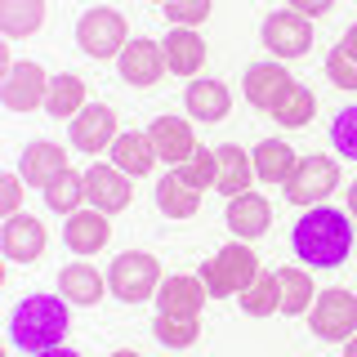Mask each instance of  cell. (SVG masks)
<instances>
[{
  "mask_svg": "<svg viewBox=\"0 0 357 357\" xmlns=\"http://www.w3.org/2000/svg\"><path fill=\"white\" fill-rule=\"evenodd\" d=\"M290 245L308 268H340L353 250V219L331 206H308L290 232Z\"/></svg>",
  "mask_w": 357,
  "mask_h": 357,
  "instance_id": "6da1fadb",
  "label": "cell"
},
{
  "mask_svg": "<svg viewBox=\"0 0 357 357\" xmlns=\"http://www.w3.org/2000/svg\"><path fill=\"white\" fill-rule=\"evenodd\" d=\"M63 335H67V304L54 295H27L9 312V340L31 357L59 349Z\"/></svg>",
  "mask_w": 357,
  "mask_h": 357,
  "instance_id": "7a4b0ae2",
  "label": "cell"
},
{
  "mask_svg": "<svg viewBox=\"0 0 357 357\" xmlns=\"http://www.w3.org/2000/svg\"><path fill=\"white\" fill-rule=\"evenodd\" d=\"M201 282H206V290L215 299H228V295H241V290L255 286V277H259V259H255V250L245 241H232L223 245V250H215V259L201 264Z\"/></svg>",
  "mask_w": 357,
  "mask_h": 357,
  "instance_id": "3957f363",
  "label": "cell"
},
{
  "mask_svg": "<svg viewBox=\"0 0 357 357\" xmlns=\"http://www.w3.org/2000/svg\"><path fill=\"white\" fill-rule=\"evenodd\" d=\"M161 286V264L156 255L148 250H126L112 259V273H107V290L121 299V304H143V299L156 295Z\"/></svg>",
  "mask_w": 357,
  "mask_h": 357,
  "instance_id": "277c9868",
  "label": "cell"
},
{
  "mask_svg": "<svg viewBox=\"0 0 357 357\" xmlns=\"http://www.w3.org/2000/svg\"><path fill=\"white\" fill-rule=\"evenodd\" d=\"M312 335L326 344H349L357 335V295L353 290H321L312 299Z\"/></svg>",
  "mask_w": 357,
  "mask_h": 357,
  "instance_id": "5b68a950",
  "label": "cell"
},
{
  "mask_svg": "<svg viewBox=\"0 0 357 357\" xmlns=\"http://www.w3.org/2000/svg\"><path fill=\"white\" fill-rule=\"evenodd\" d=\"M76 45L89 59H121V50L130 45V27L116 9H89L76 22Z\"/></svg>",
  "mask_w": 357,
  "mask_h": 357,
  "instance_id": "8992f818",
  "label": "cell"
},
{
  "mask_svg": "<svg viewBox=\"0 0 357 357\" xmlns=\"http://www.w3.org/2000/svg\"><path fill=\"white\" fill-rule=\"evenodd\" d=\"M340 188V165L331 156H304L295 174L286 178V201L290 206H321Z\"/></svg>",
  "mask_w": 357,
  "mask_h": 357,
  "instance_id": "52a82bcc",
  "label": "cell"
},
{
  "mask_svg": "<svg viewBox=\"0 0 357 357\" xmlns=\"http://www.w3.org/2000/svg\"><path fill=\"white\" fill-rule=\"evenodd\" d=\"M0 98H5L9 112H36L50 98V76H45L40 63H9L5 81H0Z\"/></svg>",
  "mask_w": 357,
  "mask_h": 357,
  "instance_id": "ba28073f",
  "label": "cell"
},
{
  "mask_svg": "<svg viewBox=\"0 0 357 357\" xmlns=\"http://www.w3.org/2000/svg\"><path fill=\"white\" fill-rule=\"evenodd\" d=\"M264 45L277 54V59H304L312 50V27L304 14L295 9H277V14L264 18Z\"/></svg>",
  "mask_w": 357,
  "mask_h": 357,
  "instance_id": "9c48e42d",
  "label": "cell"
},
{
  "mask_svg": "<svg viewBox=\"0 0 357 357\" xmlns=\"http://www.w3.org/2000/svg\"><path fill=\"white\" fill-rule=\"evenodd\" d=\"M116 63H121L126 85H134V89H152L165 72H170V67H165V50L156 40H143V36H134L126 50H121Z\"/></svg>",
  "mask_w": 357,
  "mask_h": 357,
  "instance_id": "30bf717a",
  "label": "cell"
},
{
  "mask_svg": "<svg viewBox=\"0 0 357 357\" xmlns=\"http://www.w3.org/2000/svg\"><path fill=\"white\" fill-rule=\"evenodd\" d=\"M121 130H116V112L107 103H85L81 112L72 116V148L81 152H103L107 143H116Z\"/></svg>",
  "mask_w": 357,
  "mask_h": 357,
  "instance_id": "8fae6325",
  "label": "cell"
},
{
  "mask_svg": "<svg viewBox=\"0 0 357 357\" xmlns=\"http://www.w3.org/2000/svg\"><path fill=\"white\" fill-rule=\"evenodd\" d=\"M130 178L116 170V165H89L85 170V201L89 210H103V215H116V210L130 206Z\"/></svg>",
  "mask_w": 357,
  "mask_h": 357,
  "instance_id": "7c38bea8",
  "label": "cell"
},
{
  "mask_svg": "<svg viewBox=\"0 0 357 357\" xmlns=\"http://www.w3.org/2000/svg\"><path fill=\"white\" fill-rule=\"evenodd\" d=\"M63 241H67V250H76V255H98V250H107V241H112V219L103 210H76V215H67Z\"/></svg>",
  "mask_w": 357,
  "mask_h": 357,
  "instance_id": "4fadbf2b",
  "label": "cell"
},
{
  "mask_svg": "<svg viewBox=\"0 0 357 357\" xmlns=\"http://www.w3.org/2000/svg\"><path fill=\"white\" fill-rule=\"evenodd\" d=\"M148 139H152L156 156H161V161H170V165H183L188 156L201 148L192 126H188V121H178V116H156L152 130H148Z\"/></svg>",
  "mask_w": 357,
  "mask_h": 357,
  "instance_id": "5bb4252c",
  "label": "cell"
},
{
  "mask_svg": "<svg viewBox=\"0 0 357 357\" xmlns=\"http://www.w3.org/2000/svg\"><path fill=\"white\" fill-rule=\"evenodd\" d=\"M45 241H50V232H45L40 219L9 215V223H5V255L14 264H36L40 255H45Z\"/></svg>",
  "mask_w": 357,
  "mask_h": 357,
  "instance_id": "9a60e30c",
  "label": "cell"
},
{
  "mask_svg": "<svg viewBox=\"0 0 357 357\" xmlns=\"http://www.w3.org/2000/svg\"><path fill=\"white\" fill-rule=\"evenodd\" d=\"M290 85H295V81H290V72L282 63H250V67H245V98H250V107L273 112L277 98H282Z\"/></svg>",
  "mask_w": 357,
  "mask_h": 357,
  "instance_id": "2e32d148",
  "label": "cell"
},
{
  "mask_svg": "<svg viewBox=\"0 0 357 357\" xmlns=\"http://www.w3.org/2000/svg\"><path fill=\"white\" fill-rule=\"evenodd\" d=\"M268 223H273V206L259 197V192H241L228 201V228L237 241H255L268 232Z\"/></svg>",
  "mask_w": 357,
  "mask_h": 357,
  "instance_id": "e0dca14e",
  "label": "cell"
},
{
  "mask_svg": "<svg viewBox=\"0 0 357 357\" xmlns=\"http://www.w3.org/2000/svg\"><path fill=\"white\" fill-rule=\"evenodd\" d=\"M206 282L201 277H165L161 286H156V308L161 312H178V317H197L201 304H206Z\"/></svg>",
  "mask_w": 357,
  "mask_h": 357,
  "instance_id": "ac0fdd59",
  "label": "cell"
},
{
  "mask_svg": "<svg viewBox=\"0 0 357 357\" xmlns=\"http://www.w3.org/2000/svg\"><path fill=\"white\" fill-rule=\"evenodd\" d=\"M67 170V152L59 148V143H45V139H36V143H27L22 148V161H18V174L27 178V183H40V188H50L54 178H59Z\"/></svg>",
  "mask_w": 357,
  "mask_h": 357,
  "instance_id": "d6986e66",
  "label": "cell"
},
{
  "mask_svg": "<svg viewBox=\"0 0 357 357\" xmlns=\"http://www.w3.org/2000/svg\"><path fill=\"white\" fill-rule=\"evenodd\" d=\"M161 50H165V67L178 76H192L206 67V40L197 36L192 27H170V36L161 40Z\"/></svg>",
  "mask_w": 357,
  "mask_h": 357,
  "instance_id": "ffe728a7",
  "label": "cell"
},
{
  "mask_svg": "<svg viewBox=\"0 0 357 357\" xmlns=\"http://www.w3.org/2000/svg\"><path fill=\"white\" fill-rule=\"evenodd\" d=\"M156 161H161V156H156L152 139L143 130H126L116 143H112V165H116L121 174H134V178H139V174H148Z\"/></svg>",
  "mask_w": 357,
  "mask_h": 357,
  "instance_id": "44dd1931",
  "label": "cell"
},
{
  "mask_svg": "<svg viewBox=\"0 0 357 357\" xmlns=\"http://www.w3.org/2000/svg\"><path fill=\"white\" fill-rule=\"evenodd\" d=\"M250 165H255V178H264V183H286V178L295 174L299 156H295V148H290V143L264 139V143H255Z\"/></svg>",
  "mask_w": 357,
  "mask_h": 357,
  "instance_id": "7402d4cb",
  "label": "cell"
},
{
  "mask_svg": "<svg viewBox=\"0 0 357 357\" xmlns=\"http://www.w3.org/2000/svg\"><path fill=\"white\" fill-rule=\"evenodd\" d=\"M215 170H219V178H215V188L223 197H241V192H250V156H245L241 148H232V143H223V148H215Z\"/></svg>",
  "mask_w": 357,
  "mask_h": 357,
  "instance_id": "603a6c76",
  "label": "cell"
},
{
  "mask_svg": "<svg viewBox=\"0 0 357 357\" xmlns=\"http://www.w3.org/2000/svg\"><path fill=\"white\" fill-rule=\"evenodd\" d=\"M156 206H161V215H170V219H192L201 210V192L192 183H183L178 170H170L161 183H156Z\"/></svg>",
  "mask_w": 357,
  "mask_h": 357,
  "instance_id": "cb8c5ba5",
  "label": "cell"
},
{
  "mask_svg": "<svg viewBox=\"0 0 357 357\" xmlns=\"http://www.w3.org/2000/svg\"><path fill=\"white\" fill-rule=\"evenodd\" d=\"M183 103H188V112H192L197 121H223L228 107H232V94H228L223 81H192Z\"/></svg>",
  "mask_w": 357,
  "mask_h": 357,
  "instance_id": "d4e9b609",
  "label": "cell"
},
{
  "mask_svg": "<svg viewBox=\"0 0 357 357\" xmlns=\"http://www.w3.org/2000/svg\"><path fill=\"white\" fill-rule=\"evenodd\" d=\"M59 286H63V299L67 304H81V308H89V304H98L103 299V277L94 273L89 264H67L63 273H59Z\"/></svg>",
  "mask_w": 357,
  "mask_h": 357,
  "instance_id": "484cf974",
  "label": "cell"
},
{
  "mask_svg": "<svg viewBox=\"0 0 357 357\" xmlns=\"http://www.w3.org/2000/svg\"><path fill=\"white\" fill-rule=\"evenodd\" d=\"M45 22V0H0V31L5 36H31Z\"/></svg>",
  "mask_w": 357,
  "mask_h": 357,
  "instance_id": "4316f807",
  "label": "cell"
},
{
  "mask_svg": "<svg viewBox=\"0 0 357 357\" xmlns=\"http://www.w3.org/2000/svg\"><path fill=\"white\" fill-rule=\"evenodd\" d=\"M81 107H85V81H81V76H72V72L54 76V81H50V98H45V112L59 116V121H72Z\"/></svg>",
  "mask_w": 357,
  "mask_h": 357,
  "instance_id": "83f0119b",
  "label": "cell"
},
{
  "mask_svg": "<svg viewBox=\"0 0 357 357\" xmlns=\"http://www.w3.org/2000/svg\"><path fill=\"white\" fill-rule=\"evenodd\" d=\"M312 112H317V98H312V89L290 85L286 94L277 98V107L268 112V116H273L277 126H286V130H299V126H308V121H312Z\"/></svg>",
  "mask_w": 357,
  "mask_h": 357,
  "instance_id": "f1b7e54d",
  "label": "cell"
},
{
  "mask_svg": "<svg viewBox=\"0 0 357 357\" xmlns=\"http://www.w3.org/2000/svg\"><path fill=\"white\" fill-rule=\"evenodd\" d=\"M241 312L245 317H273L277 308H282V282H277V273H259L255 277L250 290H241Z\"/></svg>",
  "mask_w": 357,
  "mask_h": 357,
  "instance_id": "f546056e",
  "label": "cell"
},
{
  "mask_svg": "<svg viewBox=\"0 0 357 357\" xmlns=\"http://www.w3.org/2000/svg\"><path fill=\"white\" fill-rule=\"evenodd\" d=\"M81 201H85V174L63 170L50 188H45V206L59 210V215H76V210H81Z\"/></svg>",
  "mask_w": 357,
  "mask_h": 357,
  "instance_id": "4dcf8cb0",
  "label": "cell"
},
{
  "mask_svg": "<svg viewBox=\"0 0 357 357\" xmlns=\"http://www.w3.org/2000/svg\"><path fill=\"white\" fill-rule=\"evenodd\" d=\"M152 335L165 344V349H188V344H197L201 321L197 317H178V312H156Z\"/></svg>",
  "mask_w": 357,
  "mask_h": 357,
  "instance_id": "1f68e13d",
  "label": "cell"
},
{
  "mask_svg": "<svg viewBox=\"0 0 357 357\" xmlns=\"http://www.w3.org/2000/svg\"><path fill=\"white\" fill-rule=\"evenodd\" d=\"M277 282H282V308L295 317V312H308L312 308V277L304 273V268H282L277 273Z\"/></svg>",
  "mask_w": 357,
  "mask_h": 357,
  "instance_id": "d6a6232c",
  "label": "cell"
},
{
  "mask_svg": "<svg viewBox=\"0 0 357 357\" xmlns=\"http://www.w3.org/2000/svg\"><path fill=\"white\" fill-rule=\"evenodd\" d=\"M174 170H178V178H183V183H192L197 192H201V188H215V178H219L215 152H210V148H197L183 165H174Z\"/></svg>",
  "mask_w": 357,
  "mask_h": 357,
  "instance_id": "836d02e7",
  "label": "cell"
},
{
  "mask_svg": "<svg viewBox=\"0 0 357 357\" xmlns=\"http://www.w3.org/2000/svg\"><path fill=\"white\" fill-rule=\"evenodd\" d=\"M331 143L340 156H349V161H357V107H340L331 121Z\"/></svg>",
  "mask_w": 357,
  "mask_h": 357,
  "instance_id": "e575fe53",
  "label": "cell"
},
{
  "mask_svg": "<svg viewBox=\"0 0 357 357\" xmlns=\"http://www.w3.org/2000/svg\"><path fill=\"white\" fill-rule=\"evenodd\" d=\"M210 0H165V18H170V27H197V22L210 18Z\"/></svg>",
  "mask_w": 357,
  "mask_h": 357,
  "instance_id": "d590c367",
  "label": "cell"
},
{
  "mask_svg": "<svg viewBox=\"0 0 357 357\" xmlns=\"http://www.w3.org/2000/svg\"><path fill=\"white\" fill-rule=\"evenodd\" d=\"M326 72H331V81L340 85V89H357V63H353L344 50H331V59H326Z\"/></svg>",
  "mask_w": 357,
  "mask_h": 357,
  "instance_id": "8d00e7d4",
  "label": "cell"
},
{
  "mask_svg": "<svg viewBox=\"0 0 357 357\" xmlns=\"http://www.w3.org/2000/svg\"><path fill=\"white\" fill-rule=\"evenodd\" d=\"M22 206V174H0V215H18Z\"/></svg>",
  "mask_w": 357,
  "mask_h": 357,
  "instance_id": "74e56055",
  "label": "cell"
},
{
  "mask_svg": "<svg viewBox=\"0 0 357 357\" xmlns=\"http://www.w3.org/2000/svg\"><path fill=\"white\" fill-rule=\"evenodd\" d=\"M286 9H295V14H304V18H321V14L335 9V0H286Z\"/></svg>",
  "mask_w": 357,
  "mask_h": 357,
  "instance_id": "f35d334b",
  "label": "cell"
},
{
  "mask_svg": "<svg viewBox=\"0 0 357 357\" xmlns=\"http://www.w3.org/2000/svg\"><path fill=\"white\" fill-rule=\"evenodd\" d=\"M340 50H344V54H349V59L357 63V22H353V27H349V31H344V40H340Z\"/></svg>",
  "mask_w": 357,
  "mask_h": 357,
  "instance_id": "ab89813d",
  "label": "cell"
},
{
  "mask_svg": "<svg viewBox=\"0 0 357 357\" xmlns=\"http://www.w3.org/2000/svg\"><path fill=\"white\" fill-rule=\"evenodd\" d=\"M36 357H81V353H76V349H63V344H59V349H50V353H36Z\"/></svg>",
  "mask_w": 357,
  "mask_h": 357,
  "instance_id": "60d3db41",
  "label": "cell"
},
{
  "mask_svg": "<svg viewBox=\"0 0 357 357\" xmlns=\"http://www.w3.org/2000/svg\"><path fill=\"white\" fill-rule=\"evenodd\" d=\"M349 219H357V183L349 188Z\"/></svg>",
  "mask_w": 357,
  "mask_h": 357,
  "instance_id": "b9f144b4",
  "label": "cell"
},
{
  "mask_svg": "<svg viewBox=\"0 0 357 357\" xmlns=\"http://www.w3.org/2000/svg\"><path fill=\"white\" fill-rule=\"evenodd\" d=\"M344 357H357V335H353L349 344H344Z\"/></svg>",
  "mask_w": 357,
  "mask_h": 357,
  "instance_id": "7bdbcfd3",
  "label": "cell"
},
{
  "mask_svg": "<svg viewBox=\"0 0 357 357\" xmlns=\"http://www.w3.org/2000/svg\"><path fill=\"white\" fill-rule=\"evenodd\" d=\"M112 357H143V353H134V349H116Z\"/></svg>",
  "mask_w": 357,
  "mask_h": 357,
  "instance_id": "ee69618b",
  "label": "cell"
},
{
  "mask_svg": "<svg viewBox=\"0 0 357 357\" xmlns=\"http://www.w3.org/2000/svg\"><path fill=\"white\" fill-rule=\"evenodd\" d=\"M161 5H165V0H161Z\"/></svg>",
  "mask_w": 357,
  "mask_h": 357,
  "instance_id": "f6af8a7d",
  "label": "cell"
}]
</instances>
